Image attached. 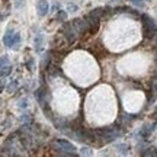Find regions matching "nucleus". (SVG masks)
Masks as SVG:
<instances>
[{"label": "nucleus", "instance_id": "f257e3e1", "mask_svg": "<svg viewBox=\"0 0 157 157\" xmlns=\"http://www.w3.org/2000/svg\"><path fill=\"white\" fill-rule=\"evenodd\" d=\"M96 134H98L96 144L98 146H103V144H108L111 141L117 140L118 137H121L122 135V129H121V127H118V125H111V127H105V128L98 129Z\"/></svg>", "mask_w": 157, "mask_h": 157}, {"label": "nucleus", "instance_id": "f03ea898", "mask_svg": "<svg viewBox=\"0 0 157 157\" xmlns=\"http://www.w3.org/2000/svg\"><path fill=\"white\" fill-rule=\"evenodd\" d=\"M105 15V9H101V7H96L93 10H90L86 16L83 17L84 21L87 22V26H89V32L92 34H96L99 31V26H101V19L102 16Z\"/></svg>", "mask_w": 157, "mask_h": 157}, {"label": "nucleus", "instance_id": "7ed1b4c3", "mask_svg": "<svg viewBox=\"0 0 157 157\" xmlns=\"http://www.w3.org/2000/svg\"><path fill=\"white\" fill-rule=\"evenodd\" d=\"M50 146L56 151V154H58V156H77L76 147L66 140H54V141H51Z\"/></svg>", "mask_w": 157, "mask_h": 157}, {"label": "nucleus", "instance_id": "20e7f679", "mask_svg": "<svg viewBox=\"0 0 157 157\" xmlns=\"http://www.w3.org/2000/svg\"><path fill=\"white\" fill-rule=\"evenodd\" d=\"M141 21H143V34L146 38H154L157 32V25L154 19L150 17L148 15H141Z\"/></svg>", "mask_w": 157, "mask_h": 157}, {"label": "nucleus", "instance_id": "39448f33", "mask_svg": "<svg viewBox=\"0 0 157 157\" xmlns=\"http://www.w3.org/2000/svg\"><path fill=\"white\" fill-rule=\"evenodd\" d=\"M61 35L64 36V41L67 44H74L76 39H77V34H76V29H74L73 23L71 22H64L61 28Z\"/></svg>", "mask_w": 157, "mask_h": 157}, {"label": "nucleus", "instance_id": "423d86ee", "mask_svg": "<svg viewBox=\"0 0 157 157\" xmlns=\"http://www.w3.org/2000/svg\"><path fill=\"white\" fill-rule=\"evenodd\" d=\"M71 23L76 29L77 36H84L86 34H89V26H87V22L84 19H74Z\"/></svg>", "mask_w": 157, "mask_h": 157}, {"label": "nucleus", "instance_id": "0eeeda50", "mask_svg": "<svg viewBox=\"0 0 157 157\" xmlns=\"http://www.w3.org/2000/svg\"><path fill=\"white\" fill-rule=\"evenodd\" d=\"M50 10V6H48V2L47 0H38L36 2V12H38L39 16H45Z\"/></svg>", "mask_w": 157, "mask_h": 157}, {"label": "nucleus", "instance_id": "6e6552de", "mask_svg": "<svg viewBox=\"0 0 157 157\" xmlns=\"http://www.w3.org/2000/svg\"><path fill=\"white\" fill-rule=\"evenodd\" d=\"M9 9H10V5H9V2H7V0H5V2H3V5L0 6V19H5V17L10 13Z\"/></svg>", "mask_w": 157, "mask_h": 157}, {"label": "nucleus", "instance_id": "1a4fd4ad", "mask_svg": "<svg viewBox=\"0 0 157 157\" xmlns=\"http://www.w3.org/2000/svg\"><path fill=\"white\" fill-rule=\"evenodd\" d=\"M42 47H44V36H42V34H38L35 36V51L42 52Z\"/></svg>", "mask_w": 157, "mask_h": 157}, {"label": "nucleus", "instance_id": "9d476101", "mask_svg": "<svg viewBox=\"0 0 157 157\" xmlns=\"http://www.w3.org/2000/svg\"><path fill=\"white\" fill-rule=\"evenodd\" d=\"M13 31H12V28H9L7 31H6V34L5 36H3V44L6 45V47H9L10 48V45H12V39H13Z\"/></svg>", "mask_w": 157, "mask_h": 157}, {"label": "nucleus", "instance_id": "9b49d317", "mask_svg": "<svg viewBox=\"0 0 157 157\" xmlns=\"http://www.w3.org/2000/svg\"><path fill=\"white\" fill-rule=\"evenodd\" d=\"M151 131H153V127L147 124V125H143V128L140 129L138 134H140V137H143V138H148L150 134H151Z\"/></svg>", "mask_w": 157, "mask_h": 157}, {"label": "nucleus", "instance_id": "f8f14e48", "mask_svg": "<svg viewBox=\"0 0 157 157\" xmlns=\"http://www.w3.org/2000/svg\"><path fill=\"white\" fill-rule=\"evenodd\" d=\"M45 70H47V73L50 74V76H52V77H56V76H60V74H61V70L57 67V66H52L51 63L48 64V67L45 68Z\"/></svg>", "mask_w": 157, "mask_h": 157}, {"label": "nucleus", "instance_id": "ddd939ff", "mask_svg": "<svg viewBox=\"0 0 157 157\" xmlns=\"http://www.w3.org/2000/svg\"><path fill=\"white\" fill-rule=\"evenodd\" d=\"M10 48L12 50H19V48H21V35H19V32H15V34H13Z\"/></svg>", "mask_w": 157, "mask_h": 157}, {"label": "nucleus", "instance_id": "4468645a", "mask_svg": "<svg viewBox=\"0 0 157 157\" xmlns=\"http://www.w3.org/2000/svg\"><path fill=\"white\" fill-rule=\"evenodd\" d=\"M51 60H52V51H48V52L44 56L42 61H41V68H42V70H45V68L48 67V64L51 63Z\"/></svg>", "mask_w": 157, "mask_h": 157}, {"label": "nucleus", "instance_id": "2eb2a0df", "mask_svg": "<svg viewBox=\"0 0 157 157\" xmlns=\"http://www.w3.org/2000/svg\"><path fill=\"white\" fill-rule=\"evenodd\" d=\"M17 87H19V83H17V80H12L10 83L6 86V90H7V93H15Z\"/></svg>", "mask_w": 157, "mask_h": 157}, {"label": "nucleus", "instance_id": "dca6fc26", "mask_svg": "<svg viewBox=\"0 0 157 157\" xmlns=\"http://www.w3.org/2000/svg\"><path fill=\"white\" fill-rule=\"evenodd\" d=\"M141 156H157V148L156 147L144 148V151H141Z\"/></svg>", "mask_w": 157, "mask_h": 157}, {"label": "nucleus", "instance_id": "f3484780", "mask_svg": "<svg viewBox=\"0 0 157 157\" xmlns=\"http://www.w3.org/2000/svg\"><path fill=\"white\" fill-rule=\"evenodd\" d=\"M66 19H67V12L66 10H58L56 15V21L58 22H66Z\"/></svg>", "mask_w": 157, "mask_h": 157}, {"label": "nucleus", "instance_id": "a211bd4d", "mask_svg": "<svg viewBox=\"0 0 157 157\" xmlns=\"http://www.w3.org/2000/svg\"><path fill=\"white\" fill-rule=\"evenodd\" d=\"M10 73H12V66H10V64L0 68V77H7Z\"/></svg>", "mask_w": 157, "mask_h": 157}, {"label": "nucleus", "instance_id": "6ab92c4d", "mask_svg": "<svg viewBox=\"0 0 157 157\" xmlns=\"http://www.w3.org/2000/svg\"><path fill=\"white\" fill-rule=\"evenodd\" d=\"M117 150L121 153V154H127V153H128V150H129V147H128V144H118Z\"/></svg>", "mask_w": 157, "mask_h": 157}, {"label": "nucleus", "instance_id": "aec40b11", "mask_svg": "<svg viewBox=\"0 0 157 157\" xmlns=\"http://www.w3.org/2000/svg\"><path fill=\"white\" fill-rule=\"evenodd\" d=\"M26 68H28L29 71H34V68H35V60L32 58V57H29L28 60H26Z\"/></svg>", "mask_w": 157, "mask_h": 157}, {"label": "nucleus", "instance_id": "412c9836", "mask_svg": "<svg viewBox=\"0 0 157 157\" xmlns=\"http://www.w3.org/2000/svg\"><path fill=\"white\" fill-rule=\"evenodd\" d=\"M131 3H132L135 7H138V9H143V7L146 6V0H131Z\"/></svg>", "mask_w": 157, "mask_h": 157}, {"label": "nucleus", "instance_id": "4be33fe9", "mask_svg": "<svg viewBox=\"0 0 157 157\" xmlns=\"http://www.w3.org/2000/svg\"><path fill=\"white\" fill-rule=\"evenodd\" d=\"M17 108H19V109H25V108H28V99H26V98L21 99V101L17 102Z\"/></svg>", "mask_w": 157, "mask_h": 157}, {"label": "nucleus", "instance_id": "5701e85b", "mask_svg": "<svg viewBox=\"0 0 157 157\" xmlns=\"http://www.w3.org/2000/svg\"><path fill=\"white\" fill-rule=\"evenodd\" d=\"M10 64V61H9V58H7V56H3L0 57V68L5 67V66H9Z\"/></svg>", "mask_w": 157, "mask_h": 157}, {"label": "nucleus", "instance_id": "b1692460", "mask_svg": "<svg viewBox=\"0 0 157 157\" xmlns=\"http://www.w3.org/2000/svg\"><path fill=\"white\" fill-rule=\"evenodd\" d=\"M122 121H124V125H128V124L132 121V117H129L128 113H124V115H122Z\"/></svg>", "mask_w": 157, "mask_h": 157}, {"label": "nucleus", "instance_id": "393cba45", "mask_svg": "<svg viewBox=\"0 0 157 157\" xmlns=\"http://www.w3.org/2000/svg\"><path fill=\"white\" fill-rule=\"evenodd\" d=\"M21 122H23V124L31 122V115L29 113H23L22 117H21Z\"/></svg>", "mask_w": 157, "mask_h": 157}, {"label": "nucleus", "instance_id": "a878e982", "mask_svg": "<svg viewBox=\"0 0 157 157\" xmlns=\"http://www.w3.org/2000/svg\"><path fill=\"white\" fill-rule=\"evenodd\" d=\"M151 92L154 93V95L157 93V77H154L151 80Z\"/></svg>", "mask_w": 157, "mask_h": 157}, {"label": "nucleus", "instance_id": "bb28decb", "mask_svg": "<svg viewBox=\"0 0 157 157\" xmlns=\"http://www.w3.org/2000/svg\"><path fill=\"white\" fill-rule=\"evenodd\" d=\"M80 154H82V156H90V154H92V150H90L89 147H83Z\"/></svg>", "mask_w": 157, "mask_h": 157}, {"label": "nucleus", "instance_id": "cd10ccee", "mask_svg": "<svg viewBox=\"0 0 157 157\" xmlns=\"http://www.w3.org/2000/svg\"><path fill=\"white\" fill-rule=\"evenodd\" d=\"M5 87H6V77H0V93L3 92Z\"/></svg>", "mask_w": 157, "mask_h": 157}, {"label": "nucleus", "instance_id": "c85d7f7f", "mask_svg": "<svg viewBox=\"0 0 157 157\" xmlns=\"http://www.w3.org/2000/svg\"><path fill=\"white\" fill-rule=\"evenodd\" d=\"M58 9H60V5H58V3H54V5H52V10L58 12Z\"/></svg>", "mask_w": 157, "mask_h": 157}, {"label": "nucleus", "instance_id": "c756f323", "mask_svg": "<svg viewBox=\"0 0 157 157\" xmlns=\"http://www.w3.org/2000/svg\"><path fill=\"white\" fill-rule=\"evenodd\" d=\"M68 9H70V12H76L77 10V6H68Z\"/></svg>", "mask_w": 157, "mask_h": 157}, {"label": "nucleus", "instance_id": "7c9ffc66", "mask_svg": "<svg viewBox=\"0 0 157 157\" xmlns=\"http://www.w3.org/2000/svg\"><path fill=\"white\" fill-rule=\"evenodd\" d=\"M154 117H156V119H157V108H156V111H154Z\"/></svg>", "mask_w": 157, "mask_h": 157}, {"label": "nucleus", "instance_id": "2f4dec72", "mask_svg": "<svg viewBox=\"0 0 157 157\" xmlns=\"http://www.w3.org/2000/svg\"><path fill=\"white\" fill-rule=\"evenodd\" d=\"M156 61H157V52H156Z\"/></svg>", "mask_w": 157, "mask_h": 157}, {"label": "nucleus", "instance_id": "473e14b6", "mask_svg": "<svg viewBox=\"0 0 157 157\" xmlns=\"http://www.w3.org/2000/svg\"><path fill=\"white\" fill-rule=\"evenodd\" d=\"M112 2H118V0H112Z\"/></svg>", "mask_w": 157, "mask_h": 157}, {"label": "nucleus", "instance_id": "72a5a7b5", "mask_svg": "<svg viewBox=\"0 0 157 157\" xmlns=\"http://www.w3.org/2000/svg\"><path fill=\"white\" fill-rule=\"evenodd\" d=\"M0 103H2V101H0Z\"/></svg>", "mask_w": 157, "mask_h": 157}]
</instances>
